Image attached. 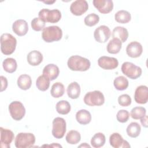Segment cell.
<instances>
[{"mask_svg":"<svg viewBox=\"0 0 148 148\" xmlns=\"http://www.w3.org/2000/svg\"><path fill=\"white\" fill-rule=\"evenodd\" d=\"M76 119L77 121L82 125H86L90 123L91 115L90 112L86 109H81L76 113Z\"/></svg>","mask_w":148,"mask_h":148,"instance_id":"7402d4cb","label":"cell"},{"mask_svg":"<svg viewBox=\"0 0 148 148\" xmlns=\"http://www.w3.org/2000/svg\"><path fill=\"white\" fill-rule=\"evenodd\" d=\"M53 128L51 133L56 139H61L64 137L66 132V121L64 119L60 117H56L53 120Z\"/></svg>","mask_w":148,"mask_h":148,"instance_id":"ba28073f","label":"cell"},{"mask_svg":"<svg viewBox=\"0 0 148 148\" xmlns=\"http://www.w3.org/2000/svg\"><path fill=\"white\" fill-rule=\"evenodd\" d=\"M18 87L23 90H28L32 84V80L30 76L27 74L21 75L17 79Z\"/></svg>","mask_w":148,"mask_h":148,"instance_id":"d4e9b609","label":"cell"},{"mask_svg":"<svg viewBox=\"0 0 148 148\" xmlns=\"http://www.w3.org/2000/svg\"><path fill=\"white\" fill-rule=\"evenodd\" d=\"M88 9V2L85 0H76L70 6V11L75 16H82Z\"/></svg>","mask_w":148,"mask_h":148,"instance_id":"8fae6325","label":"cell"},{"mask_svg":"<svg viewBox=\"0 0 148 148\" xmlns=\"http://www.w3.org/2000/svg\"><path fill=\"white\" fill-rule=\"evenodd\" d=\"M57 112L61 114H67L71 111V105L65 100H61L58 102L56 105Z\"/></svg>","mask_w":148,"mask_h":148,"instance_id":"d6a6232c","label":"cell"},{"mask_svg":"<svg viewBox=\"0 0 148 148\" xmlns=\"http://www.w3.org/2000/svg\"><path fill=\"white\" fill-rule=\"evenodd\" d=\"M140 123L143 127L147 128V116L146 114L140 119Z\"/></svg>","mask_w":148,"mask_h":148,"instance_id":"60d3db41","label":"cell"},{"mask_svg":"<svg viewBox=\"0 0 148 148\" xmlns=\"http://www.w3.org/2000/svg\"><path fill=\"white\" fill-rule=\"evenodd\" d=\"M50 79L45 75L39 76L36 80V86L38 90L45 91L48 90L50 86Z\"/></svg>","mask_w":148,"mask_h":148,"instance_id":"f1b7e54d","label":"cell"},{"mask_svg":"<svg viewBox=\"0 0 148 148\" xmlns=\"http://www.w3.org/2000/svg\"><path fill=\"white\" fill-rule=\"evenodd\" d=\"M129 82L128 79L123 76H120L116 77L113 81V85L116 90L123 91L127 88L128 87Z\"/></svg>","mask_w":148,"mask_h":148,"instance_id":"1f68e13d","label":"cell"},{"mask_svg":"<svg viewBox=\"0 0 148 148\" xmlns=\"http://www.w3.org/2000/svg\"><path fill=\"white\" fill-rule=\"evenodd\" d=\"M35 143V136L32 133H18L14 140V145L17 148L31 147Z\"/></svg>","mask_w":148,"mask_h":148,"instance_id":"277c9868","label":"cell"},{"mask_svg":"<svg viewBox=\"0 0 148 148\" xmlns=\"http://www.w3.org/2000/svg\"><path fill=\"white\" fill-rule=\"evenodd\" d=\"M83 101L86 105L90 106H101L105 102V97L102 92L94 90L87 92L84 95Z\"/></svg>","mask_w":148,"mask_h":148,"instance_id":"5b68a950","label":"cell"},{"mask_svg":"<svg viewBox=\"0 0 148 148\" xmlns=\"http://www.w3.org/2000/svg\"><path fill=\"white\" fill-rule=\"evenodd\" d=\"M115 20L121 24L128 23L131 19V16L130 12L127 10H119L114 14Z\"/></svg>","mask_w":148,"mask_h":148,"instance_id":"4316f807","label":"cell"},{"mask_svg":"<svg viewBox=\"0 0 148 148\" xmlns=\"http://www.w3.org/2000/svg\"><path fill=\"white\" fill-rule=\"evenodd\" d=\"M66 141L71 145H76L78 143L81 139L80 134L76 130H71L69 131L66 136Z\"/></svg>","mask_w":148,"mask_h":148,"instance_id":"836d02e7","label":"cell"},{"mask_svg":"<svg viewBox=\"0 0 148 148\" xmlns=\"http://www.w3.org/2000/svg\"><path fill=\"white\" fill-rule=\"evenodd\" d=\"M110 145L114 148H124L130 147L131 146L129 143L124 140L121 135L117 133L114 132L109 137Z\"/></svg>","mask_w":148,"mask_h":148,"instance_id":"9a60e30c","label":"cell"},{"mask_svg":"<svg viewBox=\"0 0 148 148\" xmlns=\"http://www.w3.org/2000/svg\"><path fill=\"white\" fill-rule=\"evenodd\" d=\"M1 131V147L2 148H9L10 145L13 141L14 135L10 130L0 128Z\"/></svg>","mask_w":148,"mask_h":148,"instance_id":"2e32d148","label":"cell"},{"mask_svg":"<svg viewBox=\"0 0 148 148\" xmlns=\"http://www.w3.org/2000/svg\"><path fill=\"white\" fill-rule=\"evenodd\" d=\"M31 27L35 31H40L43 29L45 26V22L39 17H35L31 21Z\"/></svg>","mask_w":148,"mask_h":148,"instance_id":"8d00e7d4","label":"cell"},{"mask_svg":"<svg viewBox=\"0 0 148 148\" xmlns=\"http://www.w3.org/2000/svg\"><path fill=\"white\" fill-rule=\"evenodd\" d=\"M56 1H43L44 3H48V4H51V3H54Z\"/></svg>","mask_w":148,"mask_h":148,"instance_id":"ee69618b","label":"cell"},{"mask_svg":"<svg viewBox=\"0 0 148 148\" xmlns=\"http://www.w3.org/2000/svg\"><path fill=\"white\" fill-rule=\"evenodd\" d=\"M134 99L137 103L145 104L148 100V88L146 86L141 85L136 87L135 94Z\"/></svg>","mask_w":148,"mask_h":148,"instance_id":"5bb4252c","label":"cell"},{"mask_svg":"<svg viewBox=\"0 0 148 148\" xmlns=\"http://www.w3.org/2000/svg\"><path fill=\"white\" fill-rule=\"evenodd\" d=\"M98 64L101 68L106 70H112L119 65L117 58L108 56L100 57L98 60Z\"/></svg>","mask_w":148,"mask_h":148,"instance_id":"7c38bea8","label":"cell"},{"mask_svg":"<svg viewBox=\"0 0 148 148\" xmlns=\"http://www.w3.org/2000/svg\"><path fill=\"white\" fill-rule=\"evenodd\" d=\"M69 69L73 71H86L91 66L90 60L80 56L75 55L70 57L67 62Z\"/></svg>","mask_w":148,"mask_h":148,"instance_id":"6da1fadb","label":"cell"},{"mask_svg":"<svg viewBox=\"0 0 148 148\" xmlns=\"http://www.w3.org/2000/svg\"><path fill=\"white\" fill-rule=\"evenodd\" d=\"M78 147H90V146L88 145V144H87L86 143H83L81 145L79 146Z\"/></svg>","mask_w":148,"mask_h":148,"instance_id":"7bdbcfd3","label":"cell"},{"mask_svg":"<svg viewBox=\"0 0 148 148\" xmlns=\"http://www.w3.org/2000/svg\"><path fill=\"white\" fill-rule=\"evenodd\" d=\"M59 68L54 64H49L46 65L43 69V75L48 77L50 80H54L59 75Z\"/></svg>","mask_w":148,"mask_h":148,"instance_id":"d6986e66","label":"cell"},{"mask_svg":"<svg viewBox=\"0 0 148 148\" xmlns=\"http://www.w3.org/2000/svg\"><path fill=\"white\" fill-rule=\"evenodd\" d=\"M39 17L45 23H56L61 18V13L58 9L49 10V9H42L39 12Z\"/></svg>","mask_w":148,"mask_h":148,"instance_id":"8992f818","label":"cell"},{"mask_svg":"<svg viewBox=\"0 0 148 148\" xmlns=\"http://www.w3.org/2000/svg\"><path fill=\"white\" fill-rule=\"evenodd\" d=\"M146 113V110L145 108L141 106H136L132 109L130 115L133 119L139 120L143 118Z\"/></svg>","mask_w":148,"mask_h":148,"instance_id":"e575fe53","label":"cell"},{"mask_svg":"<svg viewBox=\"0 0 148 148\" xmlns=\"http://www.w3.org/2000/svg\"><path fill=\"white\" fill-rule=\"evenodd\" d=\"M27 60L29 65L32 66H37L42 62L43 55L38 50H32L28 54Z\"/></svg>","mask_w":148,"mask_h":148,"instance_id":"ffe728a7","label":"cell"},{"mask_svg":"<svg viewBox=\"0 0 148 148\" xmlns=\"http://www.w3.org/2000/svg\"><path fill=\"white\" fill-rule=\"evenodd\" d=\"M99 21V17L95 13H90L88 14L84 20L86 25L88 27H92L95 25Z\"/></svg>","mask_w":148,"mask_h":148,"instance_id":"d590c367","label":"cell"},{"mask_svg":"<svg viewBox=\"0 0 148 148\" xmlns=\"http://www.w3.org/2000/svg\"><path fill=\"white\" fill-rule=\"evenodd\" d=\"M17 45L16 39L10 34H3L1 36V50L5 55L12 54Z\"/></svg>","mask_w":148,"mask_h":148,"instance_id":"7a4b0ae2","label":"cell"},{"mask_svg":"<svg viewBox=\"0 0 148 148\" xmlns=\"http://www.w3.org/2000/svg\"><path fill=\"white\" fill-rule=\"evenodd\" d=\"M131 101V98L128 94H122L118 98V103L121 106L127 107L130 106Z\"/></svg>","mask_w":148,"mask_h":148,"instance_id":"f35d334b","label":"cell"},{"mask_svg":"<svg viewBox=\"0 0 148 148\" xmlns=\"http://www.w3.org/2000/svg\"><path fill=\"white\" fill-rule=\"evenodd\" d=\"M112 35L113 38H117L119 39L121 43H123L128 39V32L125 28L118 26L113 29Z\"/></svg>","mask_w":148,"mask_h":148,"instance_id":"44dd1931","label":"cell"},{"mask_svg":"<svg viewBox=\"0 0 148 148\" xmlns=\"http://www.w3.org/2000/svg\"><path fill=\"white\" fill-rule=\"evenodd\" d=\"M3 69L8 73H12L16 71L17 65L15 59L13 58H7L2 62Z\"/></svg>","mask_w":148,"mask_h":148,"instance_id":"4dcf8cb0","label":"cell"},{"mask_svg":"<svg viewBox=\"0 0 148 148\" xmlns=\"http://www.w3.org/2000/svg\"><path fill=\"white\" fill-rule=\"evenodd\" d=\"M94 7L102 14L110 13L113 9V2L112 0H94Z\"/></svg>","mask_w":148,"mask_h":148,"instance_id":"4fadbf2b","label":"cell"},{"mask_svg":"<svg viewBox=\"0 0 148 148\" xmlns=\"http://www.w3.org/2000/svg\"><path fill=\"white\" fill-rule=\"evenodd\" d=\"M65 92V87L64 84L61 82L54 83L50 90L51 96L55 98H58L62 97Z\"/></svg>","mask_w":148,"mask_h":148,"instance_id":"484cf974","label":"cell"},{"mask_svg":"<svg viewBox=\"0 0 148 148\" xmlns=\"http://www.w3.org/2000/svg\"><path fill=\"white\" fill-rule=\"evenodd\" d=\"M121 46L122 43L119 39L117 38H113L108 43L106 50L109 53L117 54L120 52Z\"/></svg>","mask_w":148,"mask_h":148,"instance_id":"cb8c5ba5","label":"cell"},{"mask_svg":"<svg viewBox=\"0 0 148 148\" xmlns=\"http://www.w3.org/2000/svg\"><path fill=\"white\" fill-rule=\"evenodd\" d=\"M141 131V127L140 125L136 122L131 123L127 127L126 132L127 135L131 138L138 137Z\"/></svg>","mask_w":148,"mask_h":148,"instance_id":"83f0119b","label":"cell"},{"mask_svg":"<svg viewBox=\"0 0 148 148\" xmlns=\"http://www.w3.org/2000/svg\"><path fill=\"white\" fill-rule=\"evenodd\" d=\"M62 37V29L57 25H52L45 27L42 30V38L44 41L47 43L58 41Z\"/></svg>","mask_w":148,"mask_h":148,"instance_id":"3957f363","label":"cell"},{"mask_svg":"<svg viewBox=\"0 0 148 148\" xmlns=\"http://www.w3.org/2000/svg\"><path fill=\"white\" fill-rule=\"evenodd\" d=\"M121 71L124 75L131 79H136L142 75V69L130 62H124L121 68Z\"/></svg>","mask_w":148,"mask_h":148,"instance_id":"52a82bcc","label":"cell"},{"mask_svg":"<svg viewBox=\"0 0 148 148\" xmlns=\"http://www.w3.org/2000/svg\"><path fill=\"white\" fill-rule=\"evenodd\" d=\"M1 82V92H2L3 91L5 90L8 87V80L7 79L3 76H0Z\"/></svg>","mask_w":148,"mask_h":148,"instance_id":"ab89813d","label":"cell"},{"mask_svg":"<svg viewBox=\"0 0 148 148\" xmlns=\"http://www.w3.org/2000/svg\"><path fill=\"white\" fill-rule=\"evenodd\" d=\"M106 142L104 134L102 132H98L94 134L91 139V145L93 147L99 148L103 146Z\"/></svg>","mask_w":148,"mask_h":148,"instance_id":"f546056e","label":"cell"},{"mask_svg":"<svg viewBox=\"0 0 148 148\" xmlns=\"http://www.w3.org/2000/svg\"><path fill=\"white\" fill-rule=\"evenodd\" d=\"M143 52L142 45L136 41H133L130 43L126 47L127 54L131 58L139 57Z\"/></svg>","mask_w":148,"mask_h":148,"instance_id":"e0dca14e","label":"cell"},{"mask_svg":"<svg viewBox=\"0 0 148 148\" xmlns=\"http://www.w3.org/2000/svg\"><path fill=\"white\" fill-rule=\"evenodd\" d=\"M129 118H130V113L126 110H124V109L120 110L116 114V119L117 121L121 123H126L128 120Z\"/></svg>","mask_w":148,"mask_h":148,"instance_id":"74e56055","label":"cell"},{"mask_svg":"<svg viewBox=\"0 0 148 148\" xmlns=\"http://www.w3.org/2000/svg\"><path fill=\"white\" fill-rule=\"evenodd\" d=\"M42 146H46V147H47V146H51V147H61L62 146H61V145H58V144H57V143H53V145H43Z\"/></svg>","mask_w":148,"mask_h":148,"instance_id":"b9f144b4","label":"cell"},{"mask_svg":"<svg viewBox=\"0 0 148 148\" xmlns=\"http://www.w3.org/2000/svg\"><path fill=\"white\" fill-rule=\"evenodd\" d=\"M68 96L71 99H77L80 94V87L76 82L70 83L66 89Z\"/></svg>","mask_w":148,"mask_h":148,"instance_id":"603a6c76","label":"cell"},{"mask_svg":"<svg viewBox=\"0 0 148 148\" xmlns=\"http://www.w3.org/2000/svg\"><path fill=\"white\" fill-rule=\"evenodd\" d=\"M9 111L12 119L16 121L21 120L25 116V109L20 101L12 102L9 105Z\"/></svg>","mask_w":148,"mask_h":148,"instance_id":"9c48e42d","label":"cell"},{"mask_svg":"<svg viewBox=\"0 0 148 148\" xmlns=\"http://www.w3.org/2000/svg\"><path fill=\"white\" fill-rule=\"evenodd\" d=\"M110 30L106 25H100L97 28L94 32L95 40L99 43H105L110 36Z\"/></svg>","mask_w":148,"mask_h":148,"instance_id":"30bf717a","label":"cell"},{"mask_svg":"<svg viewBox=\"0 0 148 148\" xmlns=\"http://www.w3.org/2000/svg\"><path fill=\"white\" fill-rule=\"evenodd\" d=\"M13 31L18 36H22L27 34L28 31L27 22L23 19L16 20L12 25Z\"/></svg>","mask_w":148,"mask_h":148,"instance_id":"ac0fdd59","label":"cell"}]
</instances>
